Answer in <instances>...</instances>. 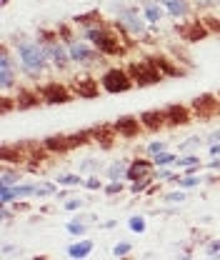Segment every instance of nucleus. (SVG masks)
Wrapping results in <instances>:
<instances>
[{"label":"nucleus","instance_id":"nucleus-1","mask_svg":"<svg viewBox=\"0 0 220 260\" xmlns=\"http://www.w3.org/2000/svg\"><path fill=\"white\" fill-rule=\"evenodd\" d=\"M15 55H18L20 70L25 75H33V78H38V75H43L53 68L45 45H40L38 38H25V35L15 38Z\"/></svg>","mask_w":220,"mask_h":260},{"label":"nucleus","instance_id":"nucleus-2","mask_svg":"<svg viewBox=\"0 0 220 260\" xmlns=\"http://www.w3.org/2000/svg\"><path fill=\"white\" fill-rule=\"evenodd\" d=\"M115 23H118L133 40H140V38H148V35H150V23L145 20L143 10L135 8V5H118V8H115Z\"/></svg>","mask_w":220,"mask_h":260},{"label":"nucleus","instance_id":"nucleus-3","mask_svg":"<svg viewBox=\"0 0 220 260\" xmlns=\"http://www.w3.org/2000/svg\"><path fill=\"white\" fill-rule=\"evenodd\" d=\"M88 143H93L90 130H78V133H65V135H48L43 140V145L50 150V155H65V153L78 150Z\"/></svg>","mask_w":220,"mask_h":260},{"label":"nucleus","instance_id":"nucleus-4","mask_svg":"<svg viewBox=\"0 0 220 260\" xmlns=\"http://www.w3.org/2000/svg\"><path fill=\"white\" fill-rule=\"evenodd\" d=\"M128 73H130V78H133V83L138 85V88H148V85H158L165 75H163V70L155 65V60L148 55V58H143V60H130L125 65Z\"/></svg>","mask_w":220,"mask_h":260},{"label":"nucleus","instance_id":"nucleus-5","mask_svg":"<svg viewBox=\"0 0 220 260\" xmlns=\"http://www.w3.org/2000/svg\"><path fill=\"white\" fill-rule=\"evenodd\" d=\"M133 85H135V83H133L128 68H115V65H110V68H105V70L100 73V88H103V93L118 95V93L133 90Z\"/></svg>","mask_w":220,"mask_h":260},{"label":"nucleus","instance_id":"nucleus-6","mask_svg":"<svg viewBox=\"0 0 220 260\" xmlns=\"http://www.w3.org/2000/svg\"><path fill=\"white\" fill-rule=\"evenodd\" d=\"M68 50H70V58H73V65H78V68H85V70H90L93 65H98L105 55L95 48L93 43H88V40H73V43H68Z\"/></svg>","mask_w":220,"mask_h":260},{"label":"nucleus","instance_id":"nucleus-7","mask_svg":"<svg viewBox=\"0 0 220 260\" xmlns=\"http://www.w3.org/2000/svg\"><path fill=\"white\" fill-rule=\"evenodd\" d=\"M13 88H18V65L13 63L10 48L3 45L0 48V90L10 93Z\"/></svg>","mask_w":220,"mask_h":260},{"label":"nucleus","instance_id":"nucleus-8","mask_svg":"<svg viewBox=\"0 0 220 260\" xmlns=\"http://www.w3.org/2000/svg\"><path fill=\"white\" fill-rule=\"evenodd\" d=\"M38 90H40V98H43L45 105H60V103H70L75 98L73 85H65V83H58V80H50V83L40 85Z\"/></svg>","mask_w":220,"mask_h":260},{"label":"nucleus","instance_id":"nucleus-9","mask_svg":"<svg viewBox=\"0 0 220 260\" xmlns=\"http://www.w3.org/2000/svg\"><path fill=\"white\" fill-rule=\"evenodd\" d=\"M190 108H193V115L200 118V120H208L213 115H220V100L215 93H203V95L193 98L190 100Z\"/></svg>","mask_w":220,"mask_h":260},{"label":"nucleus","instance_id":"nucleus-10","mask_svg":"<svg viewBox=\"0 0 220 260\" xmlns=\"http://www.w3.org/2000/svg\"><path fill=\"white\" fill-rule=\"evenodd\" d=\"M30 145L33 143H15V145L5 143L3 150H0V160L8 162V165H20V168H25L28 160H30Z\"/></svg>","mask_w":220,"mask_h":260},{"label":"nucleus","instance_id":"nucleus-11","mask_svg":"<svg viewBox=\"0 0 220 260\" xmlns=\"http://www.w3.org/2000/svg\"><path fill=\"white\" fill-rule=\"evenodd\" d=\"M73 90H75V95L78 98H85V100H90V98H98L100 95V80L95 78L90 70H83L80 75H75V80H73Z\"/></svg>","mask_w":220,"mask_h":260},{"label":"nucleus","instance_id":"nucleus-12","mask_svg":"<svg viewBox=\"0 0 220 260\" xmlns=\"http://www.w3.org/2000/svg\"><path fill=\"white\" fill-rule=\"evenodd\" d=\"M175 30L180 32V38L183 40H188V43H198V40H205L210 30L205 28V23H203V18H183L180 20V25L175 28Z\"/></svg>","mask_w":220,"mask_h":260},{"label":"nucleus","instance_id":"nucleus-13","mask_svg":"<svg viewBox=\"0 0 220 260\" xmlns=\"http://www.w3.org/2000/svg\"><path fill=\"white\" fill-rule=\"evenodd\" d=\"M45 50H48L50 63H53V68H55V70H60V73H68V70H70L73 58H70V50H68V45H65L63 40H55V43L45 45Z\"/></svg>","mask_w":220,"mask_h":260},{"label":"nucleus","instance_id":"nucleus-14","mask_svg":"<svg viewBox=\"0 0 220 260\" xmlns=\"http://www.w3.org/2000/svg\"><path fill=\"white\" fill-rule=\"evenodd\" d=\"M165 110V120H168V128H178V125H188L193 120V108L190 105H183V103H173Z\"/></svg>","mask_w":220,"mask_h":260},{"label":"nucleus","instance_id":"nucleus-15","mask_svg":"<svg viewBox=\"0 0 220 260\" xmlns=\"http://www.w3.org/2000/svg\"><path fill=\"white\" fill-rule=\"evenodd\" d=\"M113 125L118 130V135H120V138H128V140H133V138H138L140 133H145L143 123H140V115H120Z\"/></svg>","mask_w":220,"mask_h":260},{"label":"nucleus","instance_id":"nucleus-16","mask_svg":"<svg viewBox=\"0 0 220 260\" xmlns=\"http://www.w3.org/2000/svg\"><path fill=\"white\" fill-rule=\"evenodd\" d=\"M90 135H93V143H98V145H100V148H105V150H110V148H113V143H115V138H120L113 123L95 125V128H90Z\"/></svg>","mask_w":220,"mask_h":260},{"label":"nucleus","instance_id":"nucleus-17","mask_svg":"<svg viewBox=\"0 0 220 260\" xmlns=\"http://www.w3.org/2000/svg\"><path fill=\"white\" fill-rule=\"evenodd\" d=\"M153 170H155V162L153 158H135V160H130L128 165V173H125V180H138V178H145V175H153Z\"/></svg>","mask_w":220,"mask_h":260},{"label":"nucleus","instance_id":"nucleus-18","mask_svg":"<svg viewBox=\"0 0 220 260\" xmlns=\"http://www.w3.org/2000/svg\"><path fill=\"white\" fill-rule=\"evenodd\" d=\"M140 123H143L145 133H158V130L168 128L165 110H143L140 113Z\"/></svg>","mask_w":220,"mask_h":260},{"label":"nucleus","instance_id":"nucleus-19","mask_svg":"<svg viewBox=\"0 0 220 260\" xmlns=\"http://www.w3.org/2000/svg\"><path fill=\"white\" fill-rule=\"evenodd\" d=\"M150 58L155 60V65L163 70V75H165V78H183V75L188 73L183 65H178L175 60H170L165 53H158V55H150Z\"/></svg>","mask_w":220,"mask_h":260},{"label":"nucleus","instance_id":"nucleus-20","mask_svg":"<svg viewBox=\"0 0 220 260\" xmlns=\"http://www.w3.org/2000/svg\"><path fill=\"white\" fill-rule=\"evenodd\" d=\"M15 98H18V110H30V108L43 103L38 88H18V90H15Z\"/></svg>","mask_w":220,"mask_h":260},{"label":"nucleus","instance_id":"nucleus-21","mask_svg":"<svg viewBox=\"0 0 220 260\" xmlns=\"http://www.w3.org/2000/svg\"><path fill=\"white\" fill-rule=\"evenodd\" d=\"M160 3L163 8H165V13L168 15H173V18H178V20H183V18H188L190 15V0H155Z\"/></svg>","mask_w":220,"mask_h":260},{"label":"nucleus","instance_id":"nucleus-22","mask_svg":"<svg viewBox=\"0 0 220 260\" xmlns=\"http://www.w3.org/2000/svg\"><path fill=\"white\" fill-rule=\"evenodd\" d=\"M90 250H93V240L80 238V240H75V243H70V245L65 248V255L73 258V260H80V258H88Z\"/></svg>","mask_w":220,"mask_h":260},{"label":"nucleus","instance_id":"nucleus-23","mask_svg":"<svg viewBox=\"0 0 220 260\" xmlns=\"http://www.w3.org/2000/svg\"><path fill=\"white\" fill-rule=\"evenodd\" d=\"M140 10H143V15H145V20H148L150 25H158V23L165 18V8H163L160 3H155V0H145Z\"/></svg>","mask_w":220,"mask_h":260},{"label":"nucleus","instance_id":"nucleus-24","mask_svg":"<svg viewBox=\"0 0 220 260\" xmlns=\"http://www.w3.org/2000/svg\"><path fill=\"white\" fill-rule=\"evenodd\" d=\"M18 183H23V170H20V165H8V162H3L0 185H18Z\"/></svg>","mask_w":220,"mask_h":260},{"label":"nucleus","instance_id":"nucleus-25","mask_svg":"<svg viewBox=\"0 0 220 260\" xmlns=\"http://www.w3.org/2000/svg\"><path fill=\"white\" fill-rule=\"evenodd\" d=\"M128 160H115L108 165V170H105V175L110 178V180H125V173H128Z\"/></svg>","mask_w":220,"mask_h":260},{"label":"nucleus","instance_id":"nucleus-26","mask_svg":"<svg viewBox=\"0 0 220 260\" xmlns=\"http://www.w3.org/2000/svg\"><path fill=\"white\" fill-rule=\"evenodd\" d=\"M103 20V15L98 13V10H90V13H83V15H75L73 18V23L83 30V28H88V25H95V23H100Z\"/></svg>","mask_w":220,"mask_h":260},{"label":"nucleus","instance_id":"nucleus-27","mask_svg":"<svg viewBox=\"0 0 220 260\" xmlns=\"http://www.w3.org/2000/svg\"><path fill=\"white\" fill-rule=\"evenodd\" d=\"M58 185H65V188H78V185H85V180L80 178V173H60L55 178Z\"/></svg>","mask_w":220,"mask_h":260},{"label":"nucleus","instance_id":"nucleus-28","mask_svg":"<svg viewBox=\"0 0 220 260\" xmlns=\"http://www.w3.org/2000/svg\"><path fill=\"white\" fill-rule=\"evenodd\" d=\"M35 188H38V183H18V185H13V193H15V200H25V198H35Z\"/></svg>","mask_w":220,"mask_h":260},{"label":"nucleus","instance_id":"nucleus-29","mask_svg":"<svg viewBox=\"0 0 220 260\" xmlns=\"http://www.w3.org/2000/svg\"><path fill=\"white\" fill-rule=\"evenodd\" d=\"M128 230H130V233H135V235H143V233L148 230V220H145V215H130V218H128Z\"/></svg>","mask_w":220,"mask_h":260},{"label":"nucleus","instance_id":"nucleus-30","mask_svg":"<svg viewBox=\"0 0 220 260\" xmlns=\"http://www.w3.org/2000/svg\"><path fill=\"white\" fill-rule=\"evenodd\" d=\"M65 233H70L73 238H83V235L88 233V223L80 220V218H75V220H70V223L65 225Z\"/></svg>","mask_w":220,"mask_h":260},{"label":"nucleus","instance_id":"nucleus-31","mask_svg":"<svg viewBox=\"0 0 220 260\" xmlns=\"http://www.w3.org/2000/svg\"><path fill=\"white\" fill-rule=\"evenodd\" d=\"M173 183H178V188H185L188 190V188H198L200 185V178H198V173H190V175L185 173V175H178Z\"/></svg>","mask_w":220,"mask_h":260},{"label":"nucleus","instance_id":"nucleus-32","mask_svg":"<svg viewBox=\"0 0 220 260\" xmlns=\"http://www.w3.org/2000/svg\"><path fill=\"white\" fill-rule=\"evenodd\" d=\"M155 183V178L153 175H145V178H138V180H133L130 183V193L138 195V193H145V188H150Z\"/></svg>","mask_w":220,"mask_h":260},{"label":"nucleus","instance_id":"nucleus-33","mask_svg":"<svg viewBox=\"0 0 220 260\" xmlns=\"http://www.w3.org/2000/svg\"><path fill=\"white\" fill-rule=\"evenodd\" d=\"M50 195H58V183H38L35 198H50Z\"/></svg>","mask_w":220,"mask_h":260},{"label":"nucleus","instance_id":"nucleus-34","mask_svg":"<svg viewBox=\"0 0 220 260\" xmlns=\"http://www.w3.org/2000/svg\"><path fill=\"white\" fill-rule=\"evenodd\" d=\"M0 110L8 115L10 110H18V98L15 95H10V93H3L0 95Z\"/></svg>","mask_w":220,"mask_h":260},{"label":"nucleus","instance_id":"nucleus-35","mask_svg":"<svg viewBox=\"0 0 220 260\" xmlns=\"http://www.w3.org/2000/svg\"><path fill=\"white\" fill-rule=\"evenodd\" d=\"M168 150V145H165V140H153V143H148L145 145V155L148 158H158L160 153H165Z\"/></svg>","mask_w":220,"mask_h":260},{"label":"nucleus","instance_id":"nucleus-36","mask_svg":"<svg viewBox=\"0 0 220 260\" xmlns=\"http://www.w3.org/2000/svg\"><path fill=\"white\" fill-rule=\"evenodd\" d=\"M153 178H155V180H175L178 173L173 170V165H165V168H155V170H153Z\"/></svg>","mask_w":220,"mask_h":260},{"label":"nucleus","instance_id":"nucleus-37","mask_svg":"<svg viewBox=\"0 0 220 260\" xmlns=\"http://www.w3.org/2000/svg\"><path fill=\"white\" fill-rule=\"evenodd\" d=\"M195 165H203L200 162V158L198 155H193V153H188V155H178V160H175V168H195Z\"/></svg>","mask_w":220,"mask_h":260},{"label":"nucleus","instance_id":"nucleus-38","mask_svg":"<svg viewBox=\"0 0 220 260\" xmlns=\"http://www.w3.org/2000/svg\"><path fill=\"white\" fill-rule=\"evenodd\" d=\"M175 160H178V155L175 153H160L158 158H153V162H155V168H165V165H175Z\"/></svg>","mask_w":220,"mask_h":260},{"label":"nucleus","instance_id":"nucleus-39","mask_svg":"<svg viewBox=\"0 0 220 260\" xmlns=\"http://www.w3.org/2000/svg\"><path fill=\"white\" fill-rule=\"evenodd\" d=\"M125 190V185H123V180H110L105 188H103V193L105 195H120Z\"/></svg>","mask_w":220,"mask_h":260},{"label":"nucleus","instance_id":"nucleus-40","mask_svg":"<svg viewBox=\"0 0 220 260\" xmlns=\"http://www.w3.org/2000/svg\"><path fill=\"white\" fill-rule=\"evenodd\" d=\"M58 35H60V40H63L65 45L75 40V35H73V28H70L68 23H60V25H58Z\"/></svg>","mask_w":220,"mask_h":260},{"label":"nucleus","instance_id":"nucleus-41","mask_svg":"<svg viewBox=\"0 0 220 260\" xmlns=\"http://www.w3.org/2000/svg\"><path fill=\"white\" fill-rule=\"evenodd\" d=\"M185 198H188L185 188H180V190H173V193H165V195H163V200H165V203H183Z\"/></svg>","mask_w":220,"mask_h":260},{"label":"nucleus","instance_id":"nucleus-42","mask_svg":"<svg viewBox=\"0 0 220 260\" xmlns=\"http://www.w3.org/2000/svg\"><path fill=\"white\" fill-rule=\"evenodd\" d=\"M98 168H100L98 158H85V160L80 162V170L78 173H98Z\"/></svg>","mask_w":220,"mask_h":260},{"label":"nucleus","instance_id":"nucleus-43","mask_svg":"<svg viewBox=\"0 0 220 260\" xmlns=\"http://www.w3.org/2000/svg\"><path fill=\"white\" fill-rule=\"evenodd\" d=\"M203 23H205V28L210 32H220V18H215V15H203Z\"/></svg>","mask_w":220,"mask_h":260},{"label":"nucleus","instance_id":"nucleus-44","mask_svg":"<svg viewBox=\"0 0 220 260\" xmlns=\"http://www.w3.org/2000/svg\"><path fill=\"white\" fill-rule=\"evenodd\" d=\"M83 208V200L80 198H68L63 203V210H68V213H78Z\"/></svg>","mask_w":220,"mask_h":260},{"label":"nucleus","instance_id":"nucleus-45","mask_svg":"<svg viewBox=\"0 0 220 260\" xmlns=\"http://www.w3.org/2000/svg\"><path fill=\"white\" fill-rule=\"evenodd\" d=\"M130 250H133V245L123 240V243H118V245L113 248V255H115V258H125V255H130Z\"/></svg>","mask_w":220,"mask_h":260},{"label":"nucleus","instance_id":"nucleus-46","mask_svg":"<svg viewBox=\"0 0 220 260\" xmlns=\"http://www.w3.org/2000/svg\"><path fill=\"white\" fill-rule=\"evenodd\" d=\"M200 143H203V138H200V135H193L188 140H183L178 148H180V150H190V148H200Z\"/></svg>","mask_w":220,"mask_h":260},{"label":"nucleus","instance_id":"nucleus-47","mask_svg":"<svg viewBox=\"0 0 220 260\" xmlns=\"http://www.w3.org/2000/svg\"><path fill=\"white\" fill-rule=\"evenodd\" d=\"M205 255L208 258H220V240H210L205 245Z\"/></svg>","mask_w":220,"mask_h":260},{"label":"nucleus","instance_id":"nucleus-48","mask_svg":"<svg viewBox=\"0 0 220 260\" xmlns=\"http://www.w3.org/2000/svg\"><path fill=\"white\" fill-rule=\"evenodd\" d=\"M85 188H90V190H103V183H100V178H98L95 173L85 180Z\"/></svg>","mask_w":220,"mask_h":260},{"label":"nucleus","instance_id":"nucleus-49","mask_svg":"<svg viewBox=\"0 0 220 260\" xmlns=\"http://www.w3.org/2000/svg\"><path fill=\"white\" fill-rule=\"evenodd\" d=\"M0 218H3V223H8V220L13 218V210H10L8 205H0Z\"/></svg>","mask_w":220,"mask_h":260},{"label":"nucleus","instance_id":"nucleus-50","mask_svg":"<svg viewBox=\"0 0 220 260\" xmlns=\"http://www.w3.org/2000/svg\"><path fill=\"white\" fill-rule=\"evenodd\" d=\"M208 153H210V158H220V143H210Z\"/></svg>","mask_w":220,"mask_h":260},{"label":"nucleus","instance_id":"nucleus-51","mask_svg":"<svg viewBox=\"0 0 220 260\" xmlns=\"http://www.w3.org/2000/svg\"><path fill=\"white\" fill-rule=\"evenodd\" d=\"M15 250H18L15 245H8V243H5V245H3V258H10V255H13Z\"/></svg>","mask_w":220,"mask_h":260},{"label":"nucleus","instance_id":"nucleus-52","mask_svg":"<svg viewBox=\"0 0 220 260\" xmlns=\"http://www.w3.org/2000/svg\"><path fill=\"white\" fill-rule=\"evenodd\" d=\"M208 143H220V130H213V133L208 135Z\"/></svg>","mask_w":220,"mask_h":260},{"label":"nucleus","instance_id":"nucleus-53","mask_svg":"<svg viewBox=\"0 0 220 260\" xmlns=\"http://www.w3.org/2000/svg\"><path fill=\"white\" fill-rule=\"evenodd\" d=\"M208 168L210 170H220V158H213V160L208 162Z\"/></svg>","mask_w":220,"mask_h":260},{"label":"nucleus","instance_id":"nucleus-54","mask_svg":"<svg viewBox=\"0 0 220 260\" xmlns=\"http://www.w3.org/2000/svg\"><path fill=\"white\" fill-rule=\"evenodd\" d=\"M115 225H118V220H108V223H103L100 228H115Z\"/></svg>","mask_w":220,"mask_h":260},{"label":"nucleus","instance_id":"nucleus-55","mask_svg":"<svg viewBox=\"0 0 220 260\" xmlns=\"http://www.w3.org/2000/svg\"><path fill=\"white\" fill-rule=\"evenodd\" d=\"M8 3H10V0H3V5H8Z\"/></svg>","mask_w":220,"mask_h":260},{"label":"nucleus","instance_id":"nucleus-56","mask_svg":"<svg viewBox=\"0 0 220 260\" xmlns=\"http://www.w3.org/2000/svg\"><path fill=\"white\" fill-rule=\"evenodd\" d=\"M215 5H218V8H220V0H215Z\"/></svg>","mask_w":220,"mask_h":260},{"label":"nucleus","instance_id":"nucleus-57","mask_svg":"<svg viewBox=\"0 0 220 260\" xmlns=\"http://www.w3.org/2000/svg\"><path fill=\"white\" fill-rule=\"evenodd\" d=\"M218 100H220V93H218Z\"/></svg>","mask_w":220,"mask_h":260}]
</instances>
